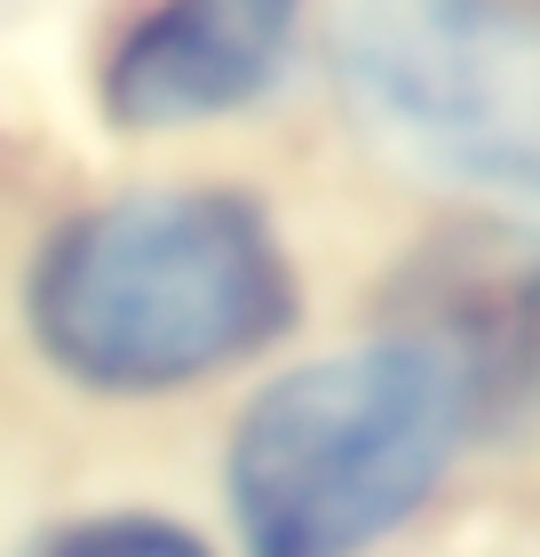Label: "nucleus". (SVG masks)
<instances>
[{"label": "nucleus", "instance_id": "nucleus-4", "mask_svg": "<svg viewBox=\"0 0 540 557\" xmlns=\"http://www.w3.org/2000/svg\"><path fill=\"white\" fill-rule=\"evenodd\" d=\"M318 0H127L88 57V96L120 144H215L294 104Z\"/></svg>", "mask_w": 540, "mask_h": 557}, {"label": "nucleus", "instance_id": "nucleus-1", "mask_svg": "<svg viewBox=\"0 0 540 557\" xmlns=\"http://www.w3.org/2000/svg\"><path fill=\"white\" fill-rule=\"evenodd\" d=\"M311 326V263L254 175L151 168L24 223L0 335L40 398L151 422L230 398Z\"/></svg>", "mask_w": 540, "mask_h": 557}, {"label": "nucleus", "instance_id": "nucleus-5", "mask_svg": "<svg viewBox=\"0 0 540 557\" xmlns=\"http://www.w3.org/2000/svg\"><path fill=\"white\" fill-rule=\"evenodd\" d=\"M374 311L429 326L477 391L485 454L540 446V223L437 215L381 278Z\"/></svg>", "mask_w": 540, "mask_h": 557}, {"label": "nucleus", "instance_id": "nucleus-3", "mask_svg": "<svg viewBox=\"0 0 540 557\" xmlns=\"http://www.w3.org/2000/svg\"><path fill=\"white\" fill-rule=\"evenodd\" d=\"M311 81L381 191L540 223V0H318Z\"/></svg>", "mask_w": 540, "mask_h": 557}, {"label": "nucleus", "instance_id": "nucleus-6", "mask_svg": "<svg viewBox=\"0 0 540 557\" xmlns=\"http://www.w3.org/2000/svg\"><path fill=\"white\" fill-rule=\"evenodd\" d=\"M9 557H230V549L223 534L191 525L167 502H88V510H64L40 534H24Z\"/></svg>", "mask_w": 540, "mask_h": 557}, {"label": "nucleus", "instance_id": "nucleus-2", "mask_svg": "<svg viewBox=\"0 0 540 557\" xmlns=\"http://www.w3.org/2000/svg\"><path fill=\"white\" fill-rule=\"evenodd\" d=\"M485 454L461 359L414 319L271 359L223 398L215 518L230 557H390Z\"/></svg>", "mask_w": 540, "mask_h": 557}]
</instances>
